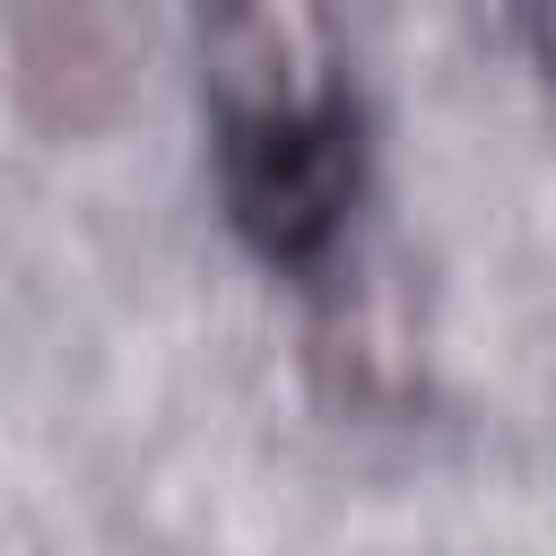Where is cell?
Returning a JSON list of instances; mask_svg holds the SVG:
<instances>
[{
	"label": "cell",
	"instance_id": "cell-1",
	"mask_svg": "<svg viewBox=\"0 0 556 556\" xmlns=\"http://www.w3.org/2000/svg\"><path fill=\"white\" fill-rule=\"evenodd\" d=\"M226 174H235V217L261 235V252L304 261L313 243H330L339 200H348V174H356L339 96L243 113L226 130Z\"/></svg>",
	"mask_w": 556,
	"mask_h": 556
}]
</instances>
